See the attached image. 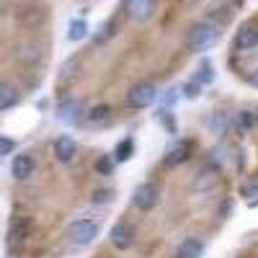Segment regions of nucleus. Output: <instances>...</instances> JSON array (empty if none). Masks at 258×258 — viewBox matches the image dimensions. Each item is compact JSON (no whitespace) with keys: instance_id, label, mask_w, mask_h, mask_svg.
Listing matches in <instances>:
<instances>
[{"instance_id":"obj_1","label":"nucleus","mask_w":258,"mask_h":258,"mask_svg":"<svg viewBox=\"0 0 258 258\" xmlns=\"http://www.w3.org/2000/svg\"><path fill=\"white\" fill-rule=\"evenodd\" d=\"M220 26L214 24V21H199V24H194L188 36H186V47L191 52H204L209 47L217 44V39H220Z\"/></svg>"},{"instance_id":"obj_2","label":"nucleus","mask_w":258,"mask_h":258,"mask_svg":"<svg viewBox=\"0 0 258 258\" xmlns=\"http://www.w3.org/2000/svg\"><path fill=\"white\" fill-rule=\"evenodd\" d=\"M31 238V217L26 214H16L8 225V235H6V245L11 253H18L26 245V240Z\"/></svg>"},{"instance_id":"obj_3","label":"nucleus","mask_w":258,"mask_h":258,"mask_svg":"<svg viewBox=\"0 0 258 258\" xmlns=\"http://www.w3.org/2000/svg\"><path fill=\"white\" fill-rule=\"evenodd\" d=\"M98 220H75L70 227H68V240L73 245H91L96 238H98Z\"/></svg>"},{"instance_id":"obj_4","label":"nucleus","mask_w":258,"mask_h":258,"mask_svg":"<svg viewBox=\"0 0 258 258\" xmlns=\"http://www.w3.org/2000/svg\"><path fill=\"white\" fill-rule=\"evenodd\" d=\"M220 176H222V170H220V165L217 163H204L199 170H197V176H194V181H191V191L194 194H207V191H212L214 186L220 183Z\"/></svg>"},{"instance_id":"obj_5","label":"nucleus","mask_w":258,"mask_h":258,"mask_svg":"<svg viewBox=\"0 0 258 258\" xmlns=\"http://www.w3.org/2000/svg\"><path fill=\"white\" fill-rule=\"evenodd\" d=\"M158 101V88L153 83H137L126 93V106L129 109H147Z\"/></svg>"},{"instance_id":"obj_6","label":"nucleus","mask_w":258,"mask_h":258,"mask_svg":"<svg viewBox=\"0 0 258 258\" xmlns=\"http://www.w3.org/2000/svg\"><path fill=\"white\" fill-rule=\"evenodd\" d=\"M158 199H160V188H158L153 181L140 183V186L135 188V194H132V204H135L140 212H150V209L158 204Z\"/></svg>"},{"instance_id":"obj_7","label":"nucleus","mask_w":258,"mask_h":258,"mask_svg":"<svg viewBox=\"0 0 258 258\" xmlns=\"http://www.w3.org/2000/svg\"><path fill=\"white\" fill-rule=\"evenodd\" d=\"M191 153H194V142H191V140H176L173 145L165 150L163 165H165V168H178V165H183V163L191 158Z\"/></svg>"},{"instance_id":"obj_8","label":"nucleus","mask_w":258,"mask_h":258,"mask_svg":"<svg viewBox=\"0 0 258 258\" xmlns=\"http://www.w3.org/2000/svg\"><path fill=\"white\" fill-rule=\"evenodd\" d=\"M57 119L64 124H80L85 121V106L80 98H64L57 106Z\"/></svg>"},{"instance_id":"obj_9","label":"nucleus","mask_w":258,"mask_h":258,"mask_svg":"<svg viewBox=\"0 0 258 258\" xmlns=\"http://www.w3.org/2000/svg\"><path fill=\"white\" fill-rule=\"evenodd\" d=\"M109 243H111L116 250L132 248V243H135V227L129 225L126 220H119V222L109 230Z\"/></svg>"},{"instance_id":"obj_10","label":"nucleus","mask_w":258,"mask_h":258,"mask_svg":"<svg viewBox=\"0 0 258 258\" xmlns=\"http://www.w3.org/2000/svg\"><path fill=\"white\" fill-rule=\"evenodd\" d=\"M124 11L132 21H147L158 11V0H124Z\"/></svg>"},{"instance_id":"obj_11","label":"nucleus","mask_w":258,"mask_h":258,"mask_svg":"<svg viewBox=\"0 0 258 258\" xmlns=\"http://www.w3.org/2000/svg\"><path fill=\"white\" fill-rule=\"evenodd\" d=\"M34 170H36V163H34V158L29 153H18L13 158V163H11V176L16 181H29L34 176Z\"/></svg>"},{"instance_id":"obj_12","label":"nucleus","mask_w":258,"mask_h":258,"mask_svg":"<svg viewBox=\"0 0 258 258\" xmlns=\"http://www.w3.org/2000/svg\"><path fill=\"white\" fill-rule=\"evenodd\" d=\"M54 158L62 163V165H68V163H73L75 160V155H78V145H75V140L70 137V135H59L57 140H54Z\"/></svg>"},{"instance_id":"obj_13","label":"nucleus","mask_w":258,"mask_h":258,"mask_svg":"<svg viewBox=\"0 0 258 258\" xmlns=\"http://www.w3.org/2000/svg\"><path fill=\"white\" fill-rule=\"evenodd\" d=\"M255 47H258V26L255 24L240 26L238 36H235V49H238V52H250Z\"/></svg>"},{"instance_id":"obj_14","label":"nucleus","mask_w":258,"mask_h":258,"mask_svg":"<svg viewBox=\"0 0 258 258\" xmlns=\"http://www.w3.org/2000/svg\"><path fill=\"white\" fill-rule=\"evenodd\" d=\"M18 101H21L18 85H13V83H8V80L0 83V111L13 109V106H18Z\"/></svg>"},{"instance_id":"obj_15","label":"nucleus","mask_w":258,"mask_h":258,"mask_svg":"<svg viewBox=\"0 0 258 258\" xmlns=\"http://www.w3.org/2000/svg\"><path fill=\"white\" fill-rule=\"evenodd\" d=\"M204 255V243L199 238H183L176 248V258H202Z\"/></svg>"},{"instance_id":"obj_16","label":"nucleus","mask_w":258,"mask_h":258,"mask_svg":"<svg viewBox=\"0 0 258 258\" xmlns=\"http://www.w3.org/2000/svg\"><path fill=\"white\" fill-rule=\"evenodd\" d=\"M207 126H209L212 135H227L232 129V116L227 111H214V114H209Z\"/></svg>"},{"instance_id":"obj_17","label":"nucleus","mask_w":258,"mask_h":258,"mask_svg":"<svg viewBox=\"0 0 258 258\" xmlns=\"http://www.w3.org/2000/svg\"><path fill=\"white\" fill-rule=\"evenodd\" d=\"M258 124V109L255 111H240L238 116L232 119V129L238 135H245V132H250V129Z\"/></svg>"},{"instance_id":"obj_18","label":"nucleus","mask_w":258,"mask_h":258,"mask_svg":"<svg viewBox=\"0 0 258 258\" xmlns=\"http://www.w3.org/2000/svg\"><path fill=\"white\" fill-rule=\"evenodd\" d=\"M109 116H111V109H109L106 103H98V106H93L91 111H85V121H88L91 126L106 124V121H109Z\"/></svg>"},{"instance_id":"obj_19","label":"nucleus","mask_w":258,"mask_h":258,"mask_svg":"<svg viewBox=\"0 0 258 258\" xmlns=\"http://www.w3.org/2000/svg\"><path fill=\"white\" fill-rule=\"evenodd\" d=\"M88 31H91L88 21H85V18H73L70 26H68V39L70 41H83L85 36H88Z\"/></svg>"},{"instance_id":"obj_20","label":"nucleus","mask_w":258,"mask_h":258,"mask_svg":"<svg viewBox=\"0 0 258 258\" xmlns=\"http://www.w3.org/2000/svg\"><path fill=\"white\" fill-rule=\"evenodd\" d=\"M132 155H135V140H132V137H124V140L116 145V150H114V160H116V163H126Z\"/></svg>"},{"instance_id":"obj_21","label":"nucleus","mask_w":258,"mask_h":258,"mask_svg":"<svg viewBox=\"0 0 258 258\" xmlns=\"http://www.w3.org/2000/svg\"><path fill=\"white\" fill-rule=\"evenodd\" d=\"M114 165H116L114 155H101V158L96 160V173H98V176H111V173H114Z\"/></svg>"},{"instance_id":"obj_22","label":"nucleus","mask_w":258,"mask_h":258,"mask_svg":"<svg viewBox=\"0 0 258 258\" xmlns=\"http://www.w3.org/2000/svg\"><path fill=\"white\" fill-rule=\"evenodd\" d=\"M194 80H199L202 85H209V83L214 80V68H212L207 59L199 62V70H197V78H194Z\"/></svg>"},{"instance_id":"obj_23","label":"nucleus","mask_w":258,"mask_h":258,"mask_svg":"<svg viewBox=\"0 0 258 258\" xmlns=\"http://www.w3.org/2000/svg\"><path fill=\"white\" fill-rule=\"evenodd\" d=\"M80 70V62L78 59H70V62H64L62 64V70H59V83H70Z\"/></svg>"},{"instance_id":"obj_24","label":"nucleus","mask_w":258,"mask_h":258,"mask_svg":"<svg viewBox=\"0 0 258 258\" xmlns=\"http://www.w3.org/2000/svg\"><path fill=\"white\" fill-rule=\"evenodd\" d=\"M155 119L165 126L168 135H176V119H173V114H170V109H160V111L155 114Z\"/></svg>"},{"instance_id":"obj_25","label":"nucleus","mask_w":258,"mask_h":258,"mask_svg":"<svg viewBox=\"0 0 258 258\" xmlns=\"http://www.w3.org/2000/svg\"><path fill=\"white\" fill-rule=\"evenodd\" d=\"M202 88H204V85H202L199 80H188V83L181 85V93H183L188 101H194V98H199V96H202Z\"/></svg>"},{"instance_id":"obj_26","label":"nucleus","mask_w":258,"mask_h":258,"mask_svg":"<svg viewBox=\"0 0 258 258\" xmlns=\"http://www.w3.org/2000/svg\"><path fill=\"white\" fill-rule=\"evenodd\" d=\"M111 197H114V191H111V188H96L91 199H93V204H109Z\"/></svg>"},{"instance_id":"obj_27","label":"nucleus","mask_w":258,"mask_h":258,"mask_svg":"<svg viewBox=\"0 0 258 258\" xmlns=\"http://www.w3.org/2000/svg\"><path fill=\"white\" fill-rule=\"evenodd\" d=\"M13 150H16V142H13V140L0 137V158H3V155H11Z\"/></svg>"},{"instance_id":"obj_28","label":"nucleus","mask_w":258,"mask_h":258,"mask_svg":"<svg viewBox=\"0 0 258 258\" xmlns=\"http://www.w3.org/2000/svg\"><path fill=\"white\" fill-rule=\"evenodd\" d=\"M240 194H243V197H258V183H243Z\"/></svg>"},{"instance_id":"obj_29","label":"nucleus","mask_w":258,"mask_h":258,"mask_svg":"<svg viewBox=\"0 0 258 258\" xmlns=\"http://www.w3.org/2000/svg\"><path fill=\"white\" fill-rule=\"evenodd\" d=\"M176 93H178V88H170V91L163 96V103H165V106H170V103L176 101Z\"/></svg>"},{"instance_id":"obj_30","label":"nucleus","mask_w":258,"mask_h":258,"mask_svg":"<svg viewBox=\"0 0 258 258\" xmlns=\"http://www.w3.org/2000/svg\"><path fill=\"white\" fill-rule=\"evenodd\" d=\"M248 83L253 85V88H258V68H255V70L250 73V78H248Z\"/></svg>"}]
</instances>
